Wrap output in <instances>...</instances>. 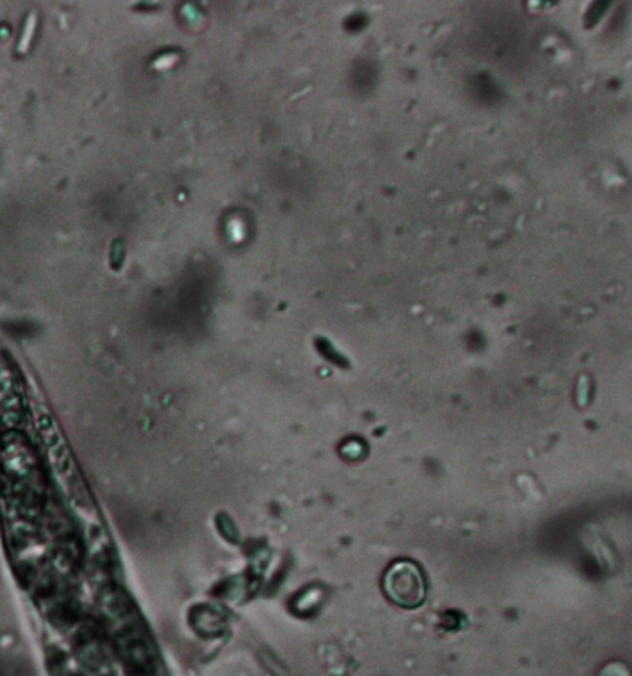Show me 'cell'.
<instances>
[{"mask_svg":"<svg viewBox=\"0 0 632 676\" xmlns=\"http://www.w3.org/2000/svg\"><path fill=\"white\" fill-rule=\"evenodd\" d=\"M319 603V596L315 591H306L303 594H300L299 601H297L296 605H300L299 612H310L312 606Z\"/></svg>","mask_w":632,"mask_h":676,"instance_id":"cell-3","label":"cell"},{"mask_svg":"<svg viewBox=\"0 0 632 676\" xmlns=\"http://www.w3.org/2000/svg\"><path fill=\"white\" fill-rule=\"evenodd\" d=\"M384 590L394 604L406 609L418 608L427 597V583L421 568L410 560H398L387 569Z\"/></svg>","mask_w":632,"mask_h":676,"instance_id":"cell-1","label":"cell"},{"mask_svg":"<svg viewBox=\"0 0 632 676\" xmlns=\"http://www.w3.org/2000/svg\"><path fill=\"white\" fill-rule=\"evenodd\" d=\"M39 27V11L31 10L24 17L21 34H19L15 52L17 56H26L33 47L35 36Z\"/></svg>","mask_w":632,"mask_h":676,"instance_id":"cell-2","label":"cell"}]
</instances>
